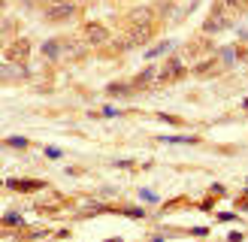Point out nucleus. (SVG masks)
Instances as JSON below:
<instances>
[{"mask_svg":"<svg viewBox=\"0 0 248 242\" xmlns=\"http://www.w3.org/2000/svg\"><path fill=\"white\" fill-rule=\"evenodd\" d=\"M76 15V0H61V3H52L46 9V18L48 21H67Z\"/></svg>","mask_w":248,"mask_h":242,"instance_id":"1","label":"nucleus"},{"mask_svg":"<svg viewBox=\"0 0 248 242\" xmlns=\"http://www.w3.org/2000/svg\"><path fill=\"white\" fill-rule=\"evenodd\" d=\"M3 224H21V215H18V212H6Z\"/></svg>","mask_w":248,"mask_h":242,"instance_id":"10","label":"nucleus"},{"mask_svg":"<svg viewBox=\"0 0 248 242\" xmlns=\"http://www.w3.org/2000/svg\"><path fill=\"white\" fill-rule=\"evenodd\" d=\"M224 6H233V9H245L248 0H224Z\"/></svg>","mask_w":248,"mask_h":242,"instance_id":"12","label":"nucleus"},{"mask_svg":"<svg viewBox=\"0 0 248 242\" xmlns=\"http://www.w3.org/2000/svg\"><path fill=\"white\" fill-rule=\"evenodd\" d=\"M127 91V85H109V94H124Z\"/></svg>","mask_w":248,"mask_h":242,"instance_id":"14","label":"nucleus"},{"mask_svg":"<svg viewBox=\"0 0 248 242\" xmlns=\"http://www.w3.org/2000/svg\"><path fill=\"white\" fill-rule=\"evenodd\" d=\"M172 43H160V48H152V52H148V58H157L160 52H167V48H170Z\"/></svg>","mask_w":248,"mask_h":242,"instance_id":"13","label":"nucleus"},{"mask_svg":"<svg viewBox=\"0 0 248 242\" xmlns=\"http://www.w3.org/2000/svg\"><path fill=\"white\" fill-rule=\"evenodd\" d=\"M152 79H155V70L148 67V70H142L140 76H136V82H133V85H140V88H142V85H152Z\"/></svg>","mask_w":248,"mask_h":242,"instance_id":"8","label":"nucleus"},{"mask_svg":"<svg viewBox=\"0 0 248 242\" xmlns=\"http://www.w3.org/2000/svg\"><path fill=\"white\" fill-rule=\"evenodd\" d=\"M52 3H61V0H52Z\"/></svg>","mask_w":248,"mask_h":242,"instance_id":"16","label":"nucleus"},{"mask_svg":"<svg viewBox=\"0 0 248 242\" xmlns=\"http://www.w3.org/2000/svg\"><path fill=\"white\" fill-rule=\"evenodd\" d=\"M28 52H31V43L28 40H16V43H12L9 45V60H24V58H28Z\"/></svg>","mask_w":248,"mask_h":242,"instance_id":"6","label":"nucleus"},{"mask_svg":"<svg viewBox=\"0 0 248 242\" xmlns=\"http://www.w3.org/2000/svg\"><path fill=\"white\" fill-rule=\"evenodd\" d=\"M155 21V9L152 6H136L130 12V24H152Z\"/></svg>","mask_w":248,"mask_h":242,"instance_id":"5","label":"nucleus"},{"mask_svg":"<svg viewBox=\"0 0 248 242\" xmlns=\"http://www.w3.org/2000/svg\"><path fill=\"white\" fill-rule=\"evenodd\" d=\"M9 188H40V185H36V182H9Z\"/></svg>","mask_w":248,"mask_h":242,"instance_id":"11","label":"nucleus"},{"mask_svg":"<svg viewBox=\"0 0 248 242\" xmlns=\"http://www.w3.org/2000/svg\"><path fill=\"white\" fill-rule=\"evenodd\" d=\"M76 3H88V0H76Z\"/></svg>","mask_w":248,"mask_h":242,"instance_id":"15","label":"nucleus"},{"mask_svg":"<svg viewBox=\"0 0 248 242\" xmlns=\"http://www.w3.org/2000/svg\"><path fill=\"white\" fill-rule=\"evenodd\" d=\"M9 145H12V149H24L28 139H24V136H9Z\"/></svg>","mask_w":248,"mask_h":242,"instance_id":"9","label":"nucleus"},{"mask_svg":"<svg viewBox=\"0 0 248 242\" xmlns=\"http://www.w3.org/2000/svg\"><path fill=\"white\" fill-rule=\"evenodd\" d=\"M106 40H109V30L103 28V24H97V21L85 24V43L88 45H103Z\"/></svg>","mask_w":248,"mask_h":242,"instance_id":"2","label":"nucleus"},{"mask_svg":"<svg viewBox=\"0 0 248 242\" xmlns=\"http://www.w3.org/2000/svg\"><path fill=\"white\" fill-rule=\"evenodd\" d=\"M152 33H155L152 24H133V28H130V40L124 45H142V43L152 40Z\"/></svg>","mask_w":248,"mask_h":242,"instance_id":"3","label":"nucleus"},{"mask_svg":"<svg viewBox=\"0 0 248 242\" xmlns=\"http://www.w3.org/2000/svg\"><path fill=\"white\" fill-rule=\"evenodd\" d=\"M227 28V18H224V6H215L212 18L206 21V33H215V30H224Z\"/></svg>","mask_w":248,"mask_h":242,"instance_id":"4","label":"nucleus"},{"mask_svg":"<svg viewBox=\"0 0 248 242\" xmlns=\"http://www.w3.org/2000/svg\"><path fill=\"white\" fill-rule=\"evenodd\" d=\"M43 55H46V58H52V60L61 58V43H58V40H48V43L43 45Z\"/></svg>","mask_w":248,"mask_h":242,"instance_id":"7","label":"nucleus"}]
</instances>
